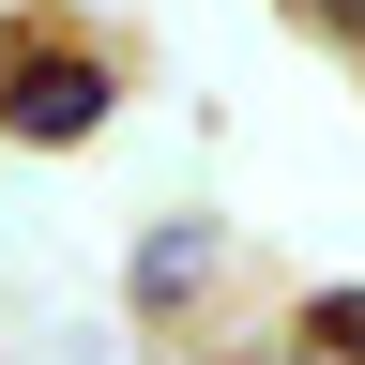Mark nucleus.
<instances>
[{"mask_svg":"<svg viewBox=\"0 0 365 365\" xmlns=\"http://www.w3.org/2000/svg\"><path fill=\"white\" fill-rule=\"evenodd\" d=\"M0 122H16V137H91V122H107V61H61V46L16 61V76H0Z\"/></svg>","mask_w":365,"mask_h":365,"instance_id":"f257e3e1","label":"nucleus"},{"mask_svg":"<svg viewBox=\"0 0 365 365\" xmlns=\"http://www.w3.org/2000/svg\"><path fill=\"white\" fill-rule=\"evenodd\" d=\"M319 350H350V365H365V289H335V304H319Z\"/></svg>","mask_w":365,"mask_h":365,"instance_id":"f03ea898","label":"nucleus"},{"mask_svg":"<svg viewBox=\"0 0 365 365\" xmlns=\"http://www.w3.org/2000/svg\"><path fill=\"white\" fill-rule=\"evenodd\" d=\"M319 16H335V31H365V0H319Z\"/></svg>","mask_w":365,"mask_h":365,"instance_id":"7ed1b4c3","label":"nucleus"}]
</instances>
